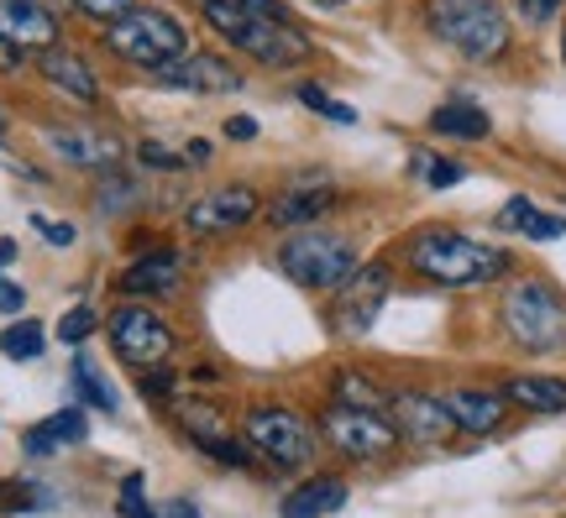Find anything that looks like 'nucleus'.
I'll return each instance as SVG.
<instances>
[{"label":"nucleus","instance_id":"1","mask_svg":"<svg viewBox=\"0 0 566 518\" xmlns=\"http://www.w3.org/2000/svg\"><path fill=\"white\" fill-rule=\"evenodd\" d=\"M399 257H405V267L415 278L436 283V288H483V283H499L514 273V252L488 246V241L467 236V231H451V225L409 231Z\"/></svg>","mask_w":566,"mask_h":518},{"label":"nucleus","instance_id":"2","mask_svg":"<svg viewBox=\"0 0 566 518\" xmlns=\"http://www.w3.org/2000/svg\"><path fill=\"white\" fill-rule=\"evenodd\" d=\"M200 17L210 21V27H216L247 63H258V68H268V74H289V68H304V63L321 59L300 21L252 17V11H242L237 0H200Z\"/></svg>","mask_w":566,"mask_h":518},{"label":"nucleus","instance_id":"3","mask_svg":"<svg viewBox=\"0 0 566 518\" xmlns=\"http://www.w3.org/2000/svg\"><path fill=\"white\" fill-rule=\"evenodd\" d=\"M424 32L467 63H499L514 47L504 0H420Z\"/></svg>","mask_w":566,"mask_h":518},{"label":"nucleus","instance_id":"4","mask_svg":"<svg viewBox=\"0 0 566 518\" xmlns=\"http://www.w3.org/2000/svg\"><path fill=\"white\" fill-rule=\"evenodd\" d=\"M499 325L525 357H562L566 351V294L551 278H509L499 299Z\"/></svg>","mask_w":566,"mask_h":518},{"label":"nucleus","instance_id":"5","mask_svg":"<svg viewBox=\"0 0 566 518\" xmlns=\"http://www.w3.org/2000/svg\"><path fill=\"white\" fill-rule=\"evenodd\" d=\"M283 278L300 283L304 294H336L357 267H363V252L346 231H331V225H304V231H289L279 241V257Z\"/></svg>","mask_w":566,"mask_h":518},{"label":"nucleus","instance_id":"6","mask_svg":"<svg viewBox=\"0 0 566 518\" xmlns=\"http://www.w3.org/2000/svg\"><path fill=\"white\" fill-rule=\"evenodd\" d=\"M105 47H111V59H122L126 68H142L153 80L189 53V32L163 6H132L116 27H105Z\"/></svg>","mask_w":566,"mask_h":518},{"label":"nucleus","instance_id":"7","mask_svg":"<svg viewBox=\"0 0 566 518\" xmlns=\"http://www.w3.org/2000/svg\"><path fill=\"white\" fill-rule=\"evenodd\" d=\"M242 435L279 472H304L321 456V430L289 403H252L242 414Z\"/></svg>","mask_w":566,"mask_h":518},{"label":"nucleus","instance_id":"8","mask_svg":"<svg viewBox=\"0 0 566 518\" xmlns=\"http://www.w3.org/2000/svg\"><path fill=\"white\" fill-rule=\"evenodd\" d=\"M105 330H111L116 357H122L126 367H137V372H158V367H168L174 351H179V330H174L153 304H122Z\"/></svg>","mask_w":566,"mask_h":518},{"label":"nucleus","instance_id":"9","mask_svg":"<svg viewBox=\"0 0 566 518\" xmlns=\"http://www.w3.org/2000/svg\"><path fill=\"white\" fill-rule=\"evenodd\" d=\"M263 220V194L252 183H216L205 189L200 200L184 204V231L200 241H226V236H242L247 225Z\"/></svg>","mask_w":566,"mask_h":518},{"label":"nucleus","instance_id":"10","mask_svg":"<svg viewBox=\"0 0 566 518\" xmlns=\"http://www.w3.org/2000/svg\"><path fill=\"white\" fill-rule=\"evenodd\" d=\"M321 435H325V445L346 461H388L399 445H405L388 414H373V409H336V403L321 414Z\"/></svg>","mask_w":566,"mask_h":518},{"label":"nucleus","instance_id":"11","mask_svg":"<svg viewBox=\"0 0 566 518\" xmlns=\"http://www.w3.org/2000/svg\"><path fill=\"white\" fill-rule=\"evenodd\" d=\"M388 294H394V262H363L352 278L331 294V319H336V330H342L346 340L367 336L373 325H378V315H384Z\"/></svg>","mask_w":566,"mask_h":518},{"label":"nucleus","instance_id":"12","mask_svg":"<svg viewBox=\"0 0 566 518\" xmlns=\"http://www.w3.org/2000/svg\"><path fill=\"white\" fill-rule=\"evenodd\" d=\"M388 419H394L399 440H409V445H446L451 435H462L446 399L441 393H424V388H399L388 399Z\"/></svg>","mask_w":566,"mask_h":518},{"label":"nucleus","instance_id":"13","mask_svg":"<svg viewBox=\"0 0 566 518\" xmlns=\"http://www.w3.org/2000/svg\"><path fill=\"white\" fill-rule=\"evenodd\" d=\"M153 80H158L163 89H174V95H200V101H210V95H237L247 84V74L226 59V53H195V47H189L174 68H163Z\"/></svg>","mask_w":566,"mask_h":518},{"label":"nucleus","instance_id":"14","mask_svg":"<svg viewBox=\"0 0 566 518\" xmlns=\"http://www.w3.org/2000/svg\"><path fill=\"white\" fill-rule=\"evenodd\" d=\"M342 204V189L325 179V173H310V179H294L273 204H263V220L273 231H304V225H321L331 220V210Z\"/></svg>","mask_w":566,"mask_h":518},{"label":"nucleus","instance_id":"15","mask_svg":"<svg viewBox=\"0 0 566 518\" xmlns=\"http://www.w3.org/2000/svg\"><path fill=\"white\" fill-rule=\"evenodd\" d=\"M179 288H184V257L174 246L142 252L116 273V294H126V299H168Z\"/></svg>","mask_w":566,"mask_h":518},{"label":"nucleus","instance_id":"16","mask_svg":"<svg viewBox=\"0 0 566 518\" xmlns=\"http://www.w3.org/2000/svg\"><path fill=\"white\" fill-rule=\"evenodd\" d=\"M38 74L59 89L63 101L84 105V110H95V105H101V80H95V68H90L74 47H63V42L38 47Z\"/></svg>","mask_w":566,"mask_h":518},{"label":"nucleus","instance_id":"17","mask_svg":"<svg viewBox=\"0 0 566 518\" xmlns=\"http://www.w3.org/2000/svg\"><path fill=\"white\" fill-rule=\"evenodd\" d=\"M48 147L59 152L69 168H90V173H111L122 162V137L95 131V126H53Z\"/></svg>","mask_w":566,"mask_h":518},{"label":"nucleus","instance_id":"18","mask_svg":"<svg viewBox=\"0 0 566 518\" xmlns=\"http://www.w3.org/2000/svg\"><path fill=\"white\" fill-rule=\"evenodd\" d=\"M446 409H451V419H457V430L462 435H499L509 424V399L504 388H446L441 393Z\"/></svg>","mask_w":566,"mask_h":518},{"label":"nucleus","instance_id":"19","mask_svg":"<svg viewBox=\"0 0 566 518\" xmlns=\"http://www.w3.org/2000/svg\"><path fill=\"white\" fill-rule=\"evenodd\" d=\"M0 32L17 47H53L59 42V17L42 0H0Z\"/></svg>","mask_w":566,"mask_h":518},{"label":"nucleus","instance_id":"20","mask_svg":"<svg viewBox=\"0 0 566 518\" xmlns=\"http://www.w3.org/2000/svg\"><path fill=\"white\" fill-rule=\"evenodd\" d=\"M499 388H504L509 409H525V414H566V378L514 372V378H504Z\"/></svg>","mask_w":566,"mask_h":518},{"label":"nucleus","instance_id":"21","mask_svg":"<svg viewBox=\"0 0 566 518\" xmlns=\"http://www.w3.org/2000/svg\"><path fill=\"white\" fill-rule=\"evenodd\" d=\"M168 414H174V424H179V430H184L189 440H195V445H210V440L237 435L231 414H226L221 403L200 399V393H179V399L168 403Z\"/></svg>","mask_w":566,"mask_h":518},{"label":"nucleus","instance_id":"22","mask_svg":"<svg viewBox=\"0 0 566 518\" xmlns=\"http://www.w3.org/2000/svg\"><path fill=\"white\" fill-rule=\"evenodd\" d=\"M84 435H90V414L74 403V409H59V414H48L42 424H32L21 435V451L27 456H53L63 445H84Z\"/></svg>","mask_w":566,"mask_h":518},{"label":"nucleus","instance_id":"23","mask_svg":"<svg viewBox=\"0 0 566 518\" xmlns=\"http://www.w3.org/2000/svg\"><path fill=\"white\" fill-rule=\"evenodd\" d=\"M430 131L451 141H488L493 137V120H488L483 105H472L467 95H451L446 105L430 110Z\"/></svg>","mask_w":566,"mask_h":518},{"label":"nucleus","instance_id":"24","mask_svg":"<svg viewBox=\"0 0 566 518\" xmlns=\"http://www.w3.org/2000/svg\"><path fill=\"white\" fill-rule=\"evenodd\" d=\"M346 482L342 477H304L294 493H283V518H331L342 514Z\"/></svg>","mask_w":566,"mask_h":518},{"label":"nucleus","instance_id":"25","mask_svg":"<svg viewBox=\"0 0 566 518\" xmlns=\"http://www.w3.org/2000/svg\"><path fill=\"white\" fill-rule=\"evenodd\" d=\"M388 399H394V393H388L373 372L342 367V372L331 378V403H336V409H373V414H388Z\"/></svg>","mask_w":566,"mask_h":518},{"label":"nucleus","instance_id":"26","mask_svg":"<svg viewBox=\"0 0 566 518\" xmlns=\"http://www.w3.org/2000/svg\"><path fill=\"white\" fill-rule=\"evenodd\" d=\"M409 179H420L424 189H457L467 168L457 158H441L436 147H409Z\"/></svg>","mask_w":566,"mask_h":518},{"label":"nucleus","instance_id":"27","mask_svg":"<svg viewBox=\"0 0 566 518\" xmlns=\"http://www.w3.org/2000/svg\"><path fill=\"white\" fill-rule=\"evenodd\" d=\"M69 382H74V393H80L84 409L116 414V393H111V382L95 372V361H90V357H74V367H69Z\"/></svg>","mask_w":566,"mask_h":518},{"label":"nucleus","instance_id":"28","mask_svg":"<svg viewBox=\"0 0 566 518\" xmlns=\"http://www.w3.org/2000/svg\"><path fill=\"white\" fill-rule=\"evenodd\" d=\"M42 325L38 319H17V325H6L0 330V357L6 361H38L42 357Z\"/></svg>","mask_w":566,"mask_h":518},{"label":"nucleus","instance_id":"29","mask_svg":"<svg viewBox=\"0 0 566 518\" xmlns=\"http://www.w3.org/2000/svg\"><path fill=\"white\" fill-rule=\"evenodd\" d=\"M294 95H300L304 110H315V116H325V120H336V126H352V120H357V110H352V105L331 101V89H325V84H310V80H304Z\"/></svg>","mask_w":566,"mask_h":518},{"label":"nucleus","instance_id":"30","mask_svg":"<svg viewBox=\"0 0 566 518\" xmlns=\"http://www.w3.org/2000/svg\"><path fill=\"white\" fill-rule=\"evenodd\" d=\"M95 325H101V315H95L90 304H74V309L59 319V340L63 346H84V340L95 336Z\"/></svg>","mask_w":566,"mask_h":518},{"label":"nucleus","instance_id":"31","mask_svg":"<svg viewBox=\"0 0 566 518\" xmlns=\"http://www.w3.org/2000/svg\"><path fill=\"white\" fill-rule=\"evenodd\" d=\"M116 514L122 518H158V508H147V482H142V472H132V477L122 482V493H116Z\"/></svg>","mask_w":566,"mask_h":518},{"label":"nucleus","instance_id":"32","mask_svg":"<svg viewBox=\"0 0 566 518\" xmlns=\"http://www.w3.org/2000/svg\"><path fill=\"white\" fill-rule=\"evenodd\" d=\"M520 236L525 241H562L566 236V215H556V210H530L525 215V225H520Z\"/></svg>","mask_w":566,"mask_h":518},{"label":"nucleus","instance_id":"33","mask_svg":"<svg viewBox=\"0 0 566 518\" xmlns=\"http://www.w3.org/2000/svg\"><path fill=\"white\" fill-rule=\"evenodd\" d=\"M74 11H80L84 21H101V27H116V21L137 6V0H69Z\"/></svg>","mask_w":566,"mask_h":518},{"label":"nucleus","instance_id":"34","mask_svg":"<svg viewBox=\"0 0 566 518\" xmlns=\"http://www.w3.org/2000/svg\"><path fill=\"white\" fill-rule=\"evenodd\" d=\"M137 388H142V399L153 403V409H158V403H174V399H179V382H174V372H168V367H158V372H142Z\"/></svg>","mask_w":566,"mask_h":518},{"label":"nucleus","instance_id":"35","mask_svg":"<svg viewBox=\"0 0 566 518\" xmlns=\"http://www.w3.org/2000/svg\"><path fill=\"white\" fill-rule=\"evenodd\" d=\"M137 158H142V168H158V173H184L189 168V158L174 152V147H163V141H142Z\"/></svg>","mask_w":566,"mask_h":518},{"label":"nucleus","instance_id":"36","mask_svg":"<svg viewBox=\"0 0 566 518\" xmlns=\"http://www.w3.org/2000/svg\"><path fill=\"white\" fill-rule=\"evenodd\" d=\"M32 231H38L48 246H74V241H80V231H74L69 220H53V215H32Z\"/></svg>","mask_w":566,"mask_h":518},{"label":"nucleus","instance_id":"37","mask_svg":"<svg viewBox=\"0 0 566 518\" xmlns=\"http://www.w3.org/2000/svg\"><path fill=\"white\" fill-rule=\"evenodd\" d=\"M514 11H520L530 27H546V21H556L566 11V0H514Z\"/></svg>","mask_w":566,"mask_h":518},{"label":"nucleus","instance_id":"38","mask_svg":"<svg viewBox=\"0 0 566 518\" xmlns=\"http://www.w3.org/2000/svg\"><path fill=\"white\" fill-rule=\"evenodd\" d=\"M530 210H535V200H525V194H514V200H509L504 210H499V225H504V231H520Z\"/></svg>","mask_w":566,"mask_h":518},{"label":"nucleus","instance_id":"39","mask_svg":"<svg viewBox=\"0 0 566 518\" xmlns=\"http://www.w3.org/2000/svg\"><path fill=\"white\" fill-rule=\"evenodd\" d=\"M237 6H242V11H252V17H268V21H294L283 0H237Z\"/></svg>","mask_w":566,"mask_h":518},{"label":"nucleus","instance_id":"40","mask_svg":"<svg viewBox=\"0 0 566 518\" xmlns=\"http://www.w3.org/2000/svg\"><path fill=\"white\" fill-rule=\"evenodd\" d=\"M226 137H231V141H258V120H252V116H231V120H226Z\"/></svg>","mask_w":566,"mask_h":518},{"label":"nucleus","instance_id":"41","mask_svg":"<svg viewBox=\"0 0 566 518\" xmlns=\"http://www.w3.org/2000/svg\"><path fill=\"white\" fill-rule=\"evenodd\" d=\"M21 304H27V294H21L17 283L0 278V315H21Z\"/></svg>","mask_w":566,"mask_h":518},{"label":"nucleus","instance_id":"42","mask_svg":"<svg viewBox=\"0 0 566 518\" xmlns=\"http://www.w3.org/2000/svg\"><path fill=\"white\" fill-rule=\"evenodd\" d=\"M17 68H21V47L0 32V74H17Z\"/></svg>","mask_w":566,"mask_h":518},{"label":"nucleus","instance_id":"43","mask_svg":"<svg viewBox=\"0 0 566 518\" xmlns=\"http://www.w3.org/2000/svg\"><path fill=\"white\" fill-rule=\"evenodd\" d=\"M158 518H200V508H195L189 498H168V503L158 508Z\"/></svg>","mask_w":566,"mask_h":518},{"label":"nucleus","instance_id":"44","mask_svg":"<svg viewBox=\"0 0 566 518\" xmlns=\"http://www.w3.org/2000/svg\"><path fill=\"white\" fill-rule=\"evenodd\" d=\"M184 158H189V162H210V141H200V137H195V141H189V147H184Z\"/></svg>","mask_w":566,"mask_h":518},{"label":"nucleus","instance_id":"45","mask_svg":"<svg viewBox=\"0 0 566 518\" xmlns=\"http://www.w3.org/2000/svg\"><path fill=\"white\" fill-rule=\"evenodd\" d=\"M11 262H17V241H11V236H0V273H6Z\"/></svg>","mask_w":566,"mask_h":518},{"label":"nucleus","instance_id":"46","mask_svg":"<svg viewBox=\"0 0 566 518\" xmlns=\"http://www.w3.org/2000/svg\"><path fill=\"white\" fill-rule=\"evenodd\" d=\"M562 63H566V27H562Z\"/></svg>","mask_w":566,"mask_h":518},{"label":"nucleus","instance_id":"47","mask_svg":"<svg viewBox=\"0 0 566 518\" xmlns=\"http://www.w3.org/2000/svg\"><path fill=\"white\" fill-rule=\"evenodd\" d=\"M0 131H6V116H0Z\"/></svg>","mask_w":566,"mask_h":518}]
</instances>
